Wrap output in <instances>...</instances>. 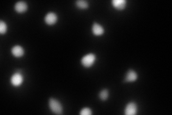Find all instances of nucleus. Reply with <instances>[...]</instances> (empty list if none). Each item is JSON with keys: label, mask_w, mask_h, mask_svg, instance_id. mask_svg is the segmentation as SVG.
I'll return each instance as SVG.
<instances>
[{"label": "nucleus", "mask_w": 172, "mask_h": 115, "mask_svg": "<svg viewBox=\"0 0 172 115\" xmlns=\"http://www.w3.org/2000/svg\"><path fill=\"white\" fill-rule=\"evenodd\" d=\"M6 30H7V26H6V24L4 21L1 20L0 21V33L1 34H4Z\"/></svg>", "instance_id": "nucleus-13"}, {"label": "nucleus", "mask_w": 172, "mask_h": 115, "mask_svg": "<svg viewBox=\"0 0 172 115\" xmlns=\"http://www.w3.org/2000/svg\"><path fill=\"white\" fill-rule=\"evenodd\" d=\"M12 53L15 57L19 58L24 55V51L23 48L20 46H15L12 48Z\"/></svg>", "instance_id": "nucleus-9"}, {"label": "nucleus", "mask_w": 172, "mask_h": 115, "mask_svg": "<svg viewBox=\"0 0 172 115\" xmlns=\"http://www.w3.org/2000/svg\"><path fill=\"white\" fill-rule=\"evenodd\" d=\"M92 114V110L90 109V108L85 107L82 109V110L80 112V114L81 115H90Z\"/></svg>", "instance_id": "nucleus-14"}, {"label": "nucleus", "mask_w": 172, "mask_h": 115, "mask_svg": "<svg viewBox=\"0 0 172 115\" xmlns=\"http://www.w3.org/2000/svg\"><path fill=\"white\" fill-rule=\"evenodd\" d=\"M92 31L95 35H101L104 33V28L101 24L97 22H94L93 25L92 27Z\"/></svg>", "instance_id": "nucleus-8"}, {"label": "nucleus", "mask_w": 172, "mask_h": 115, "mask_svg": "<svg viewBox=\"0 0 172 115\" xmlns=\"http://www.w3.org/2000/svg\"><path fill=\"white\" fill-rule=\"evenodd\" d=\"M108 95H109V92H108V90L103 89L102 90V91L100 92V94H99V97H100L101 100L105 101L108 99Z\"/></svg>", "instance_id": "nucleus-12"}, {"label": "nucleus", "mask_w": 172, "mask_h": 115, "mask_svg": "<svg viewBox=\"0 0 172 115\" xmlns=\"http://www.w3.org/2000/svg\"><path fill=\"white\" fill-rule=\"evenodd\" d=\"M112 3L115 8H116L117 10H121L126 7L127 2L126 0H113Z\"/></svg>", "instance_id": "nucleus-10"}, {"label": "nucleus", "mask_w": 172, "mask_h": 115, "mask_svg": "<svg viewBox=\"0 0 172 115\" xmlns=\"http://www.w3.org/2000/svg\"><path fill=\"white\" fill-rule=\"evenodd\" d=\"M138 78V74L132 69L128 70L127 73H126V77H125V82H135Z\"/></svg>", "instance_id": "nucleus-6"}, {"label": "nucleus", "mask_w": 172, "mask_h": 115, "mask_svg": "<svg viewBox=\"0 0 172 115\" xmlns=\"http://www.w3.org/2000/svg\"><path fill=\"white\" fill-rule=\"evenodd\" d=\"M58 20V16L54 12H49L45 17V21L47 24L52 25L56 23Z\"/></svg>", "instance_id": "nucleus-5"}, {"label": "nucleus", "mask_w": 172, "mask_h": 115, "mask_svg": "<svg viewBox=\"0 0 172 115\" xmlns=\"http://www.w3.org/2000/svg\"><path fill=\"white\" fill-rule=\"evenodd\" d=\"M95 60H96V55L92 53H89L88 55L83 56L82 60H81V64L85 67H90L94 64Z\"/></svg>", "instance_id": "nucleus-2"}, {"label": "nucleus", "mask_w": 172, "mask_h": 115, "mask_svg": "<svg viewBox=\"0 0 172 115\" xmlns=\"http://www.w3.org/2000/svg\"><path fill=\"white\" fill-rule=\"evenodd\" d=\"M22 82H23V76H22L21 71H17L11 77V83L15 86H18L21 85Z\"/></svg>", "instance_id": "nucleus-3"}, {"label": "nucleus", "mask_w": 172, "mask_h": 115, "mask_svg": "<svg viewBox=\"0 0 172 115\" xmlns=\"http://www.w3.org/2000/svg\"><path fill=\"white\" fill-rule=\"evenodd\" d=\"M75 4L78 8L80 9H86L88 7V2L85 1V0H78L75 2Z\"/></svg>", "instance_id": "nucleus-11"}, {"label": "nucleus", "mask_w": 172, "mask_h": 115, "mask_svg": "<svg viewBox=\"0 0 172 115\" xmlns=\"http://www.w3.org/2000/svg\"><path fill=\"white\" fill-rule=\"evenodd\" d=\"M15 10L19 13L24 12L28 10V4H26V2L20 1L18 2L15 4Z\"/></svg>", "instance_id": "nucleus-7"}, {"label": "nucleus", "mask_w": 172, "mask_h": 115, "mask_svg": "<svg viewBox=\"0 0 172 115\" xmlns=\"http://www.w3.org/2000/svg\"><path fill=\"white\" fill-rule=\"evenodd\" d=\"M138 107L135 102H129L125 108V114L135 115L137 113Z\"/></svg>", "instance_id": "nucleus-4"}, {"label": "nucleus", "mask_w": 172, "mask_h": 115, "mask_svg": "<svg viewBox=\"0 0 172 115\" xmlns=\"http://www.w3.org/2000/svg\"><path fill=\"white\" fill-rule=\"evenodd\" d=\"M49 106L50 108L51 111L54 112L55 114H62V107L60 103V101H58L57 99L51 98L49 100Z\"/></svg>", "instance_id": "nucleus-1"}]
</instances>
